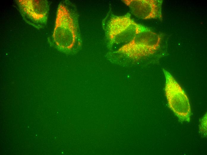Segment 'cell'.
Wrapping results in <instances>:
<instances>
[{
  "mask_svg": "<svg viewBox=\"0 0 207 155\" xmlns=\"http://www.w3.org/2000/svg\"><path fill=\"white\" fill-rule=\"evenodd\" d=\"M16 2L21 16L27 24L38 29L46 26L49 9L47 1L17 0Z\"/></svg>",
  "mask_w": 207,
  "mask_h": 155,
  "instance_id": "obj_5",
  "label": "cell"
},
{
  "mask_svg": "<svg viewBox=\"0 0 207 155\" xmlns=\"http://www.w3.org/2000/svg\"><path fill=\"white\" fill-rule=\"evenodd\" d=\"M161 41L159 35L148 29L137 34L114 53L138 61L154 54L159 48Z\"/></svg>",
  "mask_w": 207,
  "mask_h": 155,
  "instance_id": "obj_3",
  "label": "cell"
},
{
  "mask_svg": "<svg viewBox=\"0 0 207 155\" xmlns=\"http://www.w3.org/2000/svg\"><path fill=\"white\" fill-rule=\"evenodd\" d=\"M122 1L129 7L131 13L138 18L144 20H162V0H123Z\"/></svg>",
  "mask_w": 207,
  "mask_h": 155,
  "instance_id": "obj_6",
  "label": "cell"
},
{
  "mask_svg": "<svg viewBox=\"0 0 207 155\" xmlns=\"http://www.w3.org/2000/svg\"><path fill=\"white\" fill-rule=\"evenodd\" d=\"M103 26L109 48L115 44L126 43L137 34L148 29L135 22L129 13L108 16Z\"/></svg>",
  "mask_w": 207,
  "mask_h": 155,
  "instance_id": "obj_2",
  "label": "cell"
},
{
  "mask_svg": "<svg viewBox=\"0 0 207 155\" xmlns=\"http://www.w3.org/2000/svg\"><path fill=\"white\" fill-rule=\"evenodd\" d=\"M165 77V95L170 108L180 122H189L191 110L189 99L171 74L163 69Z\"/></svg>",
  "mask_w": 207,
  "mask_h": 155,
  "instance_id": "obj_4",
  "label": "cell"
},
{
  "mask_svg": "<svg viewBox=\"0 0 207 155\" xmlns=\"http://www.w3.org/2000/svg\"><path fill=\"white\" fill-rule=\"evenodd\" d=\"M79 16L77 8L73 3L65 1L58 5L52 37L59 50L73 54L81 48Z\"/></svg>",
  "mask_w": 207,
  "mask_h": 155,
  "instance_id": "obj_1",
  "label": "cell"
}]
</instances>
